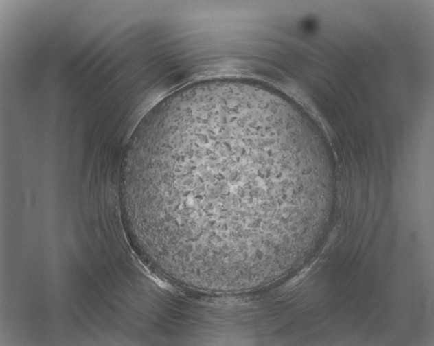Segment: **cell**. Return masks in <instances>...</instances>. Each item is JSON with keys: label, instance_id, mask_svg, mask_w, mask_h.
Returning a JSON list of instances; mask_svg holds the SVG:
<instances>
[{"label": "cell", "instance_id": "1", "mask_svg": "<svg viewBox=\"0 0 434 346\" xmlns=\"http://www.w3.org/2000/svg\"><path fill=\"white\" fill-rule=\"evenodd\" d=\"M334 178L300 111L234 80L161 101L134 132L121 172L144 255L172 281L214 292L266 283L276 255L314 230Z\"/></svg>", "mask_w": 434, "mask_h": 346}]
</instances>
